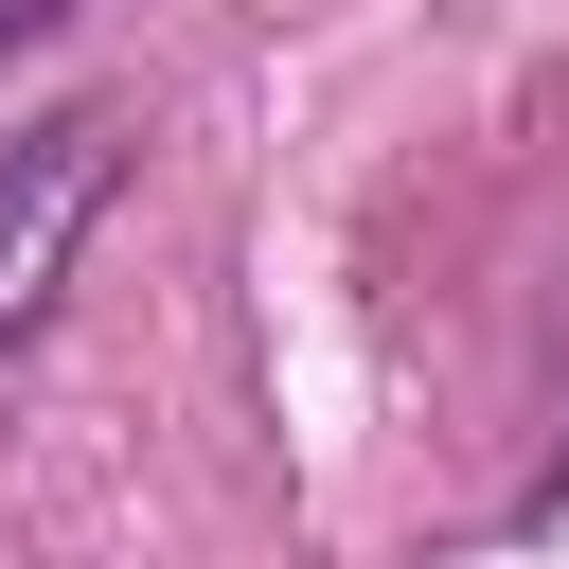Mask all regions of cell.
<instances>
[{"instance_id":"obj_2","label":"cell","mask_w":569,"mask_h":569,"mask_svg":"<svg viewBox=\"0 0 569 569\" xmlns=\"http://www.w3.org/2000/svg\"><path fill=\"white\" fill-rule=\"evenodd\" d=\"M53 18H71V0H0V53H18V36H53Z\"/></svg>"},{"instance_id":"obj_1","label":"cell","mask_w":569,"mask_h":569,"mask_svg":"<svg viewBox=\"0 0 569 569\" xmlns=\"http://www.w3.org/2000/svg\"><path fill=\"white\" fill-rule=\"evenodd\" d=\"M107 178H124V107H53V124L0 142V338L53 302V267H71L89 213H107Z\"/></svg>"}]
</instances>
